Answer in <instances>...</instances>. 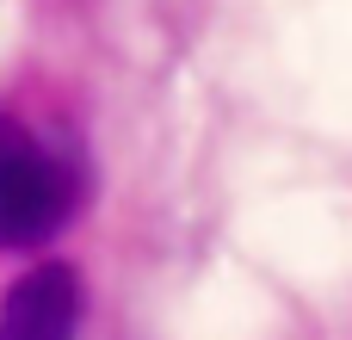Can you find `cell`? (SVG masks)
Returning a JSON list of instances; mask_svg holds the SVG:
<instances>
[{
	"mask_svg": "<svg viewBox=\"0 0 352 340\" xmlns=\"http://www.w3.org/2000/svg\"><path fill=\"white\" fill-rule=\"evenodd\" d=\"M80 334V285L68 266H31L6 304H0V340H74Z\"/></svg>",
	"mask_w": 352,
	"mask_h": 340,
	"instance_id": "cell-2",
	"label": "cell"
},
{
	"mask_svg": "<svg viewBox=\"0 0 352 340\" xmlns=\"http://www.w3.org/2000/svg\"><path fill=\"white\" fill-rule=\"evenodd\" d=\"M74 217V173L25 130L0 124V248L31 254Z\"/></svg>",
	"mask_w": 352,
	"mask_h": 340,
	"instance_id": "cell-1",
	"label": "cell"
}]
</instances>
